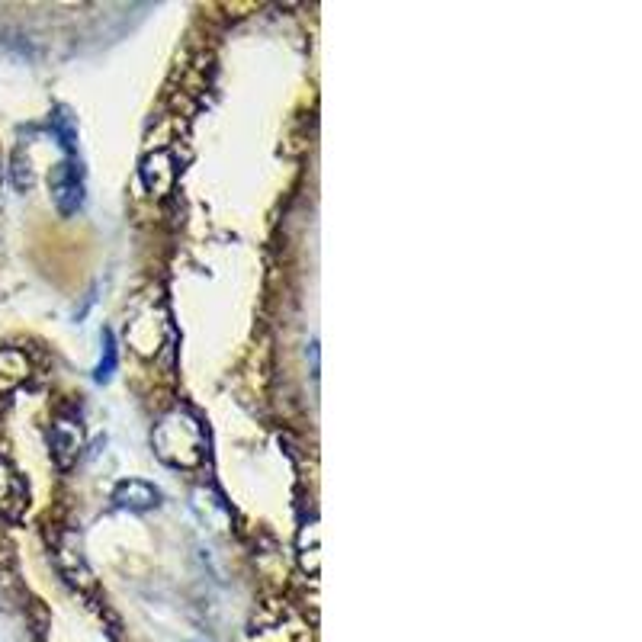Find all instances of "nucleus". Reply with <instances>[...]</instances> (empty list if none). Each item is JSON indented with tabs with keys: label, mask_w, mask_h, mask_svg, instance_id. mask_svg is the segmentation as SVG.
<instances>
[{
	"label": "nucleus",
	"mask_w": 642,
	"mask_h": 642,
	"mask_svg": "<svg viewBox=\"0 0 642 642\" xmlns=\"http://www.w3.org/2000/svg\"><path fill=\"white\" fill-rule=\"evenodd\" d=\"M49 190H52V200L55 209L61 212L65 219L78 216L81 206H84V174H81V164L74 158H65L52 167L49 174Z\"/></svg>",
	"instance_id": "2"
},
{
	"label": "nucleus",
	"mask_w": 642,
	"mask_h": 642,
	"mask_svg": "<svg viewBox=\"0 0 642 642\" xmlns=\"http://www.w3.org/2000/svg\"><path fill=\"white\" fill-rule=\"evenodd\" d=\"M52 132L58 135V142L65 145L68 155H74L78 151V126H74V116L68 106H55V113H52Z\"/></svg>",
	"instance_id": "9"
},
{
	"label": "nucleus",
	"mask_w": 642,
	"mask_h": 642,
	"mask_svg": "<svg viewBox=\"0 0 642 642\" xmlns=\"http://www.w3.org/2000/svg\"><path fill=\"white\" fill-rule=\"evenodd\" d=\"M116 366H119V347H116L113 331L106 328V331H103V354H100V363H97L94 379H97V382H110L113 373H116Z\"/></svg>",
	"instance_id": "10"
},
{
	"label": "nucleus",
	"mask_w": 642,
	"mask_h": 642,
	"mask_svg": "<svg viewBox=\"0 0 642 642\" xmlns=\"http://www.w3.org/2000/svg\"><path fill=\"white\" fill-rule=\"evenodd\" d=\"M113 501L122 511H151L161 504V492L145 479H122L113 488Z\"/></svg>",
	"instance_id": "6"
},
{
	"label": "nucleus",
	"mask_w": 642,
	"mask_h": 642,
	"mask_svg": "<svg viewBox=\"0 0 642 642\" xmlns=\"http://www.w3.org/2000/svg\"><path fill=\"white\" fill-rule=\"evenodd\" d=\"M142 180L151 196H167L174 190L177 183V164H174V155L171 151H155V155H148L145 164H142Z\"/></svg>",
	"instance_id": "5"
},
{
	"label": "nucleus",
	"mask_w": 642,
	"mask_h": 642,
	"mask_svg": "<svg viewBox=\"0 0 642 642\" xmlns=\"http://www.w3.org/2000/svg\"><path fill=\"white\" fill-rule=\"evenodd\" d=\"M58 565H61V572H65V578H68L74 588H84V591L94 588V575H90L87 562L81 556V549L58 546Z\"/></svg>",
	"instance_id": "8"
},
{
	"label": "nucleus",
	"mask_w": 642,
	"mask_h": 642,
	"mask_svg": "<svg viewBox=\"0 0 642 642\" xmlns=\"http://www.w3.org/2000/svg\"><path fill=\"white\" fill-rule=\"evenodd\" d=\"M155 453L174 469H196L206 460V431L203 421L190 408H171L151 431Z\"/></svg>",
	"instance_id": "1"
},
{
	"label": "nucleus",
	"mask_w": 642,
	"mask_h": 642,
	"mask_svg": "<svg viewBox=\"0 0 642 642\" xmlns=\"http://www.w3.org/2000/svg\"><path fill=\"white\" fill-rule=\"evenodd\" d=\"M49 447H52V460L58 469H71L78 463V456L84 450V431L78 421L58 418L49 431Z\"/></svg>",
	"instance_id": "3"
},
{
	"label": "nucleus",
	"mask_w": 642,
	"mask_h": 642,
	"mask_svg": "<svg viewBox=\"0 0 642 642\" xmlns=\"http://www.w3.org/2000/svg\"><path fill=\"white\" fill-rule=\"evenodd\" d=\"M13 183H17V190L33 187V171H29V161H23L20 151L13 155Z\"/></svg>",
	"instance_id": "11"
},
{
	"label": "nucleus",
	"mask_w": 642,
	"mask_h": 642,
	"mask_svg": "<svg viewBox=\"0 0 642 642\" xmlns=\"http://www.w3.org/2000/svg\"><path fill=\"white\" fill-rule=\"evenodd\" d=\"M26 504H29L26 479L20 476L17 466L0 456V514L10 517V521H20Z\"/></svg>",
	"instance_id": "4"
},
{
	"label": "nucleus",
	"mask_w": 642,
	"mask_h": 642,
	"mask_svg": "<svg viewBox=\"0 0 642 642\" xmlns=\"http://www.w3.org/2000/svg\"><path fill=\"white\" fill-rule=\"evenodd\" d=\"M29 379V360L23 350L4 347L0 350V392H10Z\"/></svg>",
	"instance_id": "7"
}]
</instances>
